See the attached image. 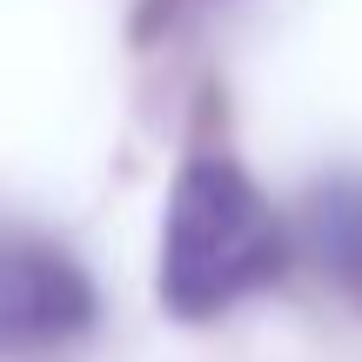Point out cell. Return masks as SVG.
I'll use <instances>...</instances> for the list:
<instances>
[{
  "label": "cell",
  "mask_w": 362,
  "mask_h": 362,
  "mask_svg": "<svg viewBox=\"0 0 362 362\" xmlns=\"http://www.w3.org/2000/svg\"><path fill=\"white\" fill-rule=\"evenodd\" d=\"M296 255L315 262L329 288L342 302L362 309V175H322L309 194H302L296 215Z\"/></svg>",
  "instance_id": "obj_3"
},
{
  "label": "cell",
  "mask_w": 362,
  "mask_h": 362,
  "mask_svg": "<svg viewBox=\"0 0 362 362\" xmlns=\"http://www.w3.org/2000/svg\"><path fill=\"white\" fill-rule=\"evenodd\" d=\"M101 302L61 242L0 221V356H47L88 336Z\"/></svg>",
  "instance_id": "obj_2"
},
{
  "label": "cell",
  "mask_w": 362,
  "mask_h": 362,
  "mask_svg": "<svg viewBox=\"0 0 362 362\" xmlns=\"http://www.w3.org/2000/svg\"><path fill=\"white\" fill-rule=\"evenodd\" d=\"M288 262H296V228L228 155L202 148L181 161L168 215H161V269H155L161 309L181 322H215L235 302L282 282Z\"/></svg>",
  "instance_id": "obj_1"
}]
</instances>
